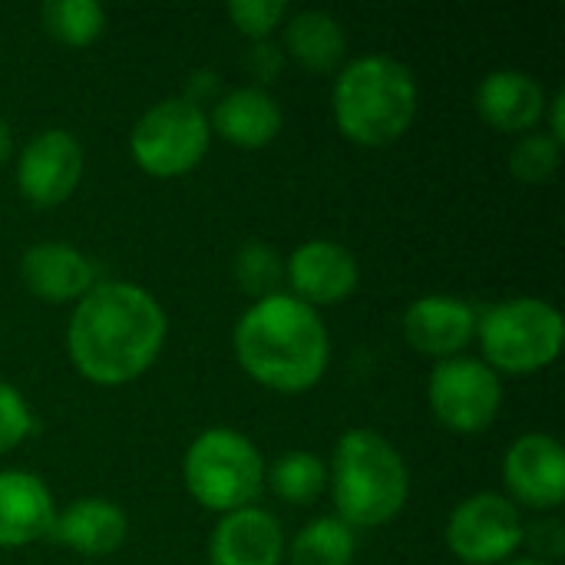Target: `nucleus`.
Returning a JSON list of instances; mask_svg holds the SVG:
<instances>
[{
    "instance_id": "nucleus-10",
    "label": "nucleus",
    "mask_w": 565,
    "mask_h": 565,
    "mask_svg": "<svg viewBox=\"0 0 565 565\" xmlns=\"http://www.w3.org/2000/svg\"><path fill=\"white\" fill-rule=\"evenodd\" d=\"M83 169L86 156L79 139L66 129H43L17 159V189L33 209H56L76 192Z\"/></svg>"
},
{
    "instance_id": "nucleus-18",
    "label": "nucleus",
    "mask_w": 565,
    "mask_h": 565,
    "mask_svg": "<svg viewBox=\"0 0 565 565\" xmlns=\"http://www.w3.org/2000/svg\"><path fill=\"white\" fill-rule=\"evenodd\" d=\"M281 106L262 86H238L215 99L209 129L242 149H262L281 132Z\"/></svg>"
},
{
    "instance_id": "nucleus-19",
    "label": "nucleus",
    "mask_w": 565,
    "mask_h": 565,
    "mask_svg": "<svg viewBox=\"0 0 565 565\" xmlns=\"http://www.w3.org/2000/svg\"><path fill=\"white\" fill-rule=\"evenodd\" d=\"M126 533H129L126 513L103 497L73 500L63 513H56L50 530L56 543H63L79 556H109L126 543Z\"/></svg>"
},
{
    "instance_id": "nucleus-8",
    "label": "nucleus",
    "mask_w": 565,
    "mask_h": 565,
    "mask_svg": "<svg viewBox=\"0 0 565 565\" xmlns=\"http://www.w3.org/2000/svg\"><path fill=\"white\" fill-rule=\"evenodd\" d=\"M434 417L454 434H480L487 430L503 404L500 374L477 358H450L440 361L427 384Z\"/></svg>"
},
{
    "instance_id": "nucleus-23",
    "label": "nucleus",
    "mask_w": 565,
    "mask_h": 565,
    "mask_svg": "<svg viewBox=\"0 0 565 565\" xmlns=\"http://www.w3.org/2000/svg\"><path fill=\"white\" fill-rule=\"evenodd\" d=\"M40 23L66 46H89L106 30V10L96 0H46L40 7Z\"/></svg>"
},
{
    "instance_id": "nucleus-1",
    "label": "nucleus",
    "mask_w": 565,
    "mask_h": 565,
    "mask_svg": "<svg viewBox=\"0 0 565 565\" xmlns=\"http://www.w3.org/2000/svg\"><path fill=\"white\" fill-rule=\"evenodd\" d=\"M166 331L169 321L152 291L132 281H96L70 315L66 348L86 381L119 387L156 364Z\"/></svg>"
},
{
    "instance_id": "nucleus-3",
    "label": "nucleus",
    "mask_w": 565,
    "mask_h": 565,
    "mask_svg": "<svg viewBox=\"0 0 565 565\" xmlns=\"http://www.w3.org/2000/svg\"><path fill=\"white\" fill-rule=\"evenodd\" d=\"M417 79L414 70L387 53H364L351 60L331 89L334 122L344 139L358 146L397 142L417 116Z\"/></svg>"
},
{
    "instance_id": "nucleus-4",
    "label": "nucleus",
    "mask_w": 565,
    "mask_h": 565,
    "mask_svg": "<svg viewBox=\"0 0 565 565\" xmlns=\"http://www.w3.org/2000/svg\"><path fill=\"white\" fill-rule=\"evenodd\" d=\"M328 483L338 520L351 530L397 520L411 497V470L401 450L374 430H348L338 440Z\"/></svg>"
},
{
    "instance_id": "nucleus-7",
    "label": "nucleus",
    "mask_w": 565,
    "mask_h": 565,
    "mask_svg": "<svg viewBox=\"0 0 565 565\" xmlns=\"http://www.w3.org/2000/svg\"><path fill=\"white\" fill-rule=\"evenodd\" d=\"M209 142L212 129L205 109L185 103L182 96L149 106L129 132L132 162L156 179H175L192 172L205 159Z\"/></svg>"
},
{
    "instance_id": "nucleus-24",
    "label": "nucleus",
    "mask_w": 565,
    "mask_h": 565,
    "mask_svg": "<svg viewBox=\"0 0 565 565\" xmlns=\"http://www.w3.org/2000/svg\"><path fill=\"white\" fill-rule=\"evenodd\" d=\"M235 281L245 295H252L255 301L281 295L285 285V262L281 255L268 245V242H245L235 255Z\"/></svg>"
},
{
    "instance_id": "nucleus-9",
    "label": "nucleus",
    "mask_w": 565,
    "mask_h": 565,
    "mask_svg": "<svg viewBox=\"0 0 565 565\" xmlns=\"http://www.w3.org/2000/svg\"><path fill=\"white\" fill-rule=\"evenodd\" d=\"M447 546L467 565H503L523 546L526 530L510 497L473 493L447 520Z\"/></svg>"
},
{
    "instance_id": "nucleus-32",
    "label": "nucleus",
    "mask_w": 565,
    "mask_h": 565,
    "mask_svg": "<svg viewBox=\"0 0 565 565\" xmlns=\"http://www.w3.org/2000/svg\"><path fill=\"white\" fill-rule=\"evenodd\" d=\"M10 152H13V132H10V126L0 119V166L10 159Z\"/></svg>"
},
{
    "instance_id": "nucleus-12",
    "label": "nucleus",
    "mask_w": 565,
    "mask_h": 565,
    "mask_svg": "<svg viewBox=\"0 0 565 565\" xmlns=\"http://www.w3.org/2000/svg\"><path fill=\"white\" fill-rule=\"evenodd\" d=\"M507 490L533 507L556 510L565 500V454L563 444L550 434H523L503 457Z\"/></svg>"
},
{
    "instance_id": "nucleus-16",
    "label": "nucleus",
    "mask_w": 565,
    "mask_h": 565,
    "mask_svg": "<svg viewBox=\"0 0 565 565\" xmlns=\"http://www.w3.org/2000/svg\"><path fill=\"white\" fill-rule=\"evenodd\" d=\"M56 503L46 483L26 470H0V550H20L46 540Z\"/></svg>"
},
{
    "instance_id": "nucleus-28",
    "label": "nucleus",
    "mask_w": 565,
    "mask_h": 565,
    "mask_svg": "<svg viewBox=\"0 0 565 565\" xmlns=\"http://www.w3.org/2000/svg\"><path fill=\"white\" fill-rule=\"evenodd\" d=\"M245 66L255 76V83L265 89L285 70V50L278 43H271V40H252V46L245 53Z\"/></svg>"
},
{
    "instance_id": "nucleus-29",
    "label": "nucleus",
    "mask_w": 565,
    "mask_h": 565,
    "mask_svg": "<svg viewBox=\"0 0 565 565\" xmlns=\"http://www.w3.org/2000/svg\"><path fill=\"white\" fill-rule=\"evenodd\" d=\"M215 93H218V79H215V73H212V70H195V73L189 76V86H185L182 99L202 109V106H205V99H212Z\"/></svg>"
},
{
    "instance_id": "nucleus-15",
    "label": "nucleus",
    "mask_w": 565,
    "mask_h": 565,
    "mask_svg": "<svg viewBox=\"0 0 565 565\" xmlns=\"http://www.w3.org/2000/svg\"><path fill=\"white\" fill-rule=\"evenodd\" d=\"M285 533L281 523L258 507L222 516L209 540V565H281Z\"/></svg>"
},
{
    "instance_id": "nucleus-11",
    "label": "nucleus",
    "mask_w": 565,
    "mask_h": 565,
    "mask_svg": "<svg viewBox=\"0 0 565 565\" xmlns=\"http://www.w3.org/2000/svg\"><path fill=\"white\" fill-rule=\"evenodd\" d=\"M358 281L361 265L354 252L331 238H311L298 245L285 262V285L291 288V298H298L308 308L338 305L351 298Z\"/></svg>"
},
{
    "instance_id": "nucleus-14",
    "label": "nucleus",
    "mask_w": 565,
    "mask_h": 565,
    "mask_svg": "<svg viewBox=\"0 0 565 565\" xmlns=\"http://www.w3.org/2000/svg\"><path fill=\"white\" fill-rule=\"evenodd\" d=\"M20 278L33 298L50 305H76L99 281L96 265L79 248L63 242L30 245L20 258Z\"/></svg>"
},
{
    "instance_id": "nucleus-17",
    "label": "nucleus",
    "mask_w": 565,
    "mask_h": 565,
    "mask_svg": "<svg viewBox=\"0 0 565 565\" xmlns=\"http://www.w3.org/2000/svg\"><path fill=\"white\" fill-rule=\"evenodd\" d=\"M546 89L523 70H493L477 86V113L500 132H533L546 116Z\"/></svg>"
},
{
    "instance_id": "nucleus-2",
    "label": "nucleus",
    "mask_w": 565,
    "mask_h": 565,
    "mask_svg": "<svg viewBox=\"0 0 565 565\" xmlns=\"http://www.w3.org/2000/svg\"><path fill=\"white\" fill-rule=\"evenodd\" d=\"M232 344L242 371L278 394L311 391L331 358L328 328L318 311L285 291L255 301L238 318Z\"/></svg>"
},
{
    "instance_id": "nucleus-13",
    "label": "nucleus",
    "mask_w": 565,
    "mask_h": 565,
    "mask_svg": "<svg viewBox=\"0 0 565 565\" xmlns=\"http://www.w3.org/2000/svg\"><path fill=\"white\" fill-rule=\"evenodd\" d=\"M477 324H480V315L473 311V305H467L460 298H450V295L417 298L404 311V338H407V344L417 354H427V358H437V361L460 358V351L467 344H473Z\"/></svg>"
},
{
    "instance_id": "nucleus-21",
    "label": "nucleus",
    "mask_w": 565,
    "mask_h": 565,
    "mask_svg": "<svg viewBox=\"0 0 565 565\" xmlns=\"http://www.w3.org/2000/svg\"><path fill=\"white\" fill-rule=\"evenodd\" d=\"M354 530L341 523L338 516H321L311 520L288 546V563L291 565H351L354 563Z\"/></svg>"
},
{
    "instance_id": "nucleus-26",
    "label": "nucleus",
    "mask_w": 565,
    "mask_h": 565,
    "mask_svg": "<svg viewBox=\"0 0 565 565\" xmlns=\"http://www.w3.org/2000/svg\"><path fill=\"white\" fill-rule=\"evenodd\" d=\"M288 3L285 0H235L228 3V17L245 33L248 40H271L278 26L288 20Z\"/></svg>"
},
{
    "instance_id": "nucleus-27",
    "label": "nucleus",
    "mask_w": 565,
    "mask_h": 565,
    "mask_svg": "<svg viewBox=\"0 0 565 565\" xmlns=\"http://www.w3.org/2000/svg\"><path fill=\"white\" fill-rule=\"evenodd\" d=\"M33 430H36V417L26 397L13 384L0 381V454H10L13 447H20Z\"/></svg>"
},
{
    "instance_id": "nucleus-5",
    "label": "nucleus",
    "mask_w": 565,
    "mask_h": 565,
    "mask_svg": "<svg viewBox=\"0 0 565 565\" xmlns=\"http://www.w3.org/2000/svg\"><path fill=\"white\" fill-rule=\"evenodd\" d=\"M182 480L199 507L228 516L258 500L265 487V460L245 434L232 427H212L189 444Z\"/></svg>"
},
{
    "instance_id": "nucleus-33",
    "label": "nucleus",
    "mask_w": 565,
    "mask_h": 565,
    "mask_svg": "<svg viewBox=\"0 0 565 565\" xmlns=\"http://www.w3.org/2000/svg\"><path fill=\"white\" fill-rule=\"evenodd\" d=\"M503 565H550V563H543V559H510V563H503Z\"/></svg>"
},
{
    "instance_id": "nucleus-6",
    "label": "nucleus",
    "mask_w": 565,
    "mask_h": 565,
    "mask_svg": "<svg viewBox=\"0 0 565 565\" xmlns=\"http://www.w3.org/2000/svg\"><path fill=\"white\" fill-rule=\"evenodd\" d=\"M563 315L540 298H510L480 315L477 338L483 364L507 374H536L563 351Z\"/></svg>"
},
{
    "instance_id": "nucleus-25",
    "label": "nucleus",
    "mask_w": 565,
    "mask_h": 565,
    "mask_svg": "<svg viewBox=\"0 0 565 565\" xmlns=\"http://www.w3.org/2000/svg\"><path fill=\"white\" fill-rule=\"evenodd\" d=\"M559 156L563 142H556L550 132H526L510 152V172L526 185H540L553 179V172L559 169Z\"/></svg>"
},
{
    "instance_id": "nucleus-31",
    "label": "nucleus",
    "mask_w": 565,
    "mask_h": 565,
    "mask_svg": "<svg viewBox=\"0 0 565 565\" xmlns=\"http://www.w3.org/2000/svg\"><path fill=\"white\" fill-rule=\"evenodd\" d=\"M546 109H550V136L556 139V142H563L565 139V93L559 89L550 103H546Z\"/></svg>"
},
{
    "instance_id": "nucleus-20",
    "label": "nucleus",
    "mask_w": 565,
    "mask_h": 565,
    "mask_svg": "<svg viewBox=\"0 0 565 565\" xmlns=\"http://www.w3.org/2000/svg\"><path fill=\"white\" fill-rule=\"evenodd\" d=\"M285 60H295L308 73L334 70L348 53V36L338 17L324 10L288 13L285 20Z\"/></svg>"
},
{
    "instance_id": "nucleus-30",
    "label": "nucleus",
    "mask_w": 565,
    "mask_h": 565,
    "mask_svg": "<svg viewBox=\"0 0 565 565\" xmlns=\"http://www.w3.org/2000/svg\"><path fill=\"white\" fill-rule=\"evenodd\" d=\"M533 546L543 553V556H556L563 553V526L559 523H543V526H533Z\"/></svg>"
},
{
    "instance_id": "nucleus-22",
    "label": "nucleus",
    "mask_w": 565,
    "mask_h": 565,
    "mask_svg": "<svg viewBox=\"0 0 565 565\" xmlns=\"http://www.w3.org/2000/svg\"><path fill=\"white\" fill-rule=\"evenodd\" d=\"M265 480L278 500L291 507H311L328 490V467L311 450H291L278 457L271 470H265Z\"/></svg>"
}]
</instances>
